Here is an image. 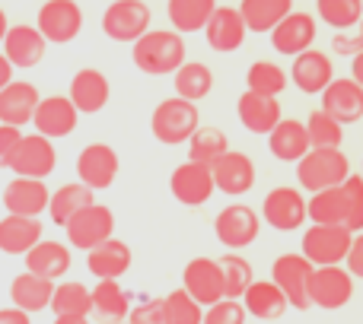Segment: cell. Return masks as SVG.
<instances>
[{
    "mask_svg": "<svg viewBox=\"0 0 363 324\" xmlns=\"http://www.w3.org/2000/svg\"><path fill=\"white\" fill-rule=\"evenodd\" d=\"M55 324H89L83 315H55Z\"/></svg>",
    "mask_w": 363,
    "mask_h": 324,
    "instance_id": "55",
    "label": "cell"
},
{
    "mask_svg": "<svg viewBox=\"0 0 363 324\" xmlns=\"http://www.w3.org/2000/svg\"><path fill=\"white\" fill-rule=\"evenodd\" d=\"M211 168H213V185H217V191L230 194V197H239V194L255 187V162L239 150L223 153Z\"/></svg>",
    "mask_w": 363,
    "mask_h": 324,
    "instance_id": "20",
    "label": "cell"
},
{
    "mask_svg": "<svg viewBox=\"0 0 363 324\" xmlns=\"http://www.w3.org/2000/svg\"><path fill=\"white\" fill-rule=\"evenodd\" d=\"M242 306L245 312L252 315V318L258 321H274L281 318L284 312L290 308L287 296H284V289L277 287L274 280H255L249 289L242 293Z\"/></svg>",
    "mask_w": 363,
    "mask_h": 324,
    "instance_id": "31",
    "label": "cell"
},
{
    "mask_svg": "<svg viewBox=\"0 0 363 324\" xmlns=\"http://www.w3.org/2000/svg\"><path fill=\"white\" fill-rule=\"evenodd\" d=\"M217 4L213 0H169L166 13H169V23L176 25V32H201L211 23Z\"/></svg>",
    "mask_w": 363,
    "mask_h": 324,
    "instance_id": "36",
    "label": "cell"
},
{
    "mask_svg": "<svg viewBox=\"0 0 363 324\" xmlns=\"http://www.w3.org/2000/svg\"><path fill=\"white\" fill-rule=\"evenodd\" d=\"M236 115H239V125L249 134H258V137H268L284 121L281 102H277L274 96H262V93H252V89H245V93L239 96Z\"/></svg>",
    "mask_w": 363,
    "mask_h": 324,
    "instance_id": "18",
    "label": "cell"
},
{
    "mask_svg": "<svg viewBox=\"0 0 363 324\" xmlns=\"http://www.w3.org/2000/svg\"><path fill=\"white\" fill-rule=\"evenodd\" d=\"M51 296H55V283L45 280V277H35V274H19L13 277L10 283V302L23 312H42V308H51Z\"/></svg>",
    "mask_w": 363,
    "mask_h": 324,
    "instance_id": "33",
    "label": "cell"
},
{
    "mask_svg": "<svg viewBox=\"0 0 363 324\" xmlns=\"http://www.w3.org/2000/svg\"><path fill=\"white\" fill-rule=\"evenodd\" d=\"M10 168L19 178H42L45 181L57 168L55 144H51L48 137H42V134H23V140H19L16 153H13V159H10Z\"/></svg>",
    "mask_w": 363,
    "mask_h": 324,
    "instance_id": "12",
    "label": "cell"
},
{
    "mask_svg": "<svg viewBox=\"0 0 363 324\" xmlns=\"http://www.w3.org/2000/svg\"><path fill=\"white\" fill-rule=\"evenodd\" d=\"M249 35L245 29V19L239 13V6H217L211 16V23L204 25V38L213 51L220 54H230V51H239Z\"/></svg>",
    "mask_w": 363,
    "mask_h": 324,
    "instance_id": "19",
    "label": "cell"
},
{
    "mask_svg": "<svg viewBox=\"0 0 363 324\" xmlns=\"http://www.w3.org/2000/svg\"><path fill=\"white\" fill-rule=\"evenodd\" d=\"M13 83V64L6 61V54H0V89H6Z\"/></svg>",
    "mask_w": 363,
    "mask_h": 324,
    "instance_id": "53",
    "label": "cell"
},
{
    "mask_svg": "<svg viewBox=\"0 0 363 324\" xmlns=\"http://www.w3.org/2000/svg\"><path fill=\"white\" fill-rule=\"evenodd\" d=\"M306 131H309V144L313 150H341V140H345V125L335 121L328 112H313L306 118Z\"/></svg>",
    "mask_w": 363,
    "mask_h": 324,
    "instance_id": "43",
    "label": "cell"
},
{
    "mask_svg": "<svg viewBox=\"0 0 363 324\" xmlns=\"http://www.w3.org/2000/svg\"><path fill=\"white\" fill-rule=\"evenodd\" d=\"M290 80L300 93L306 96H322L328 89V83L335 80V67H332V57L319 48H309L303 54L294 57L290 64Z\"/></svg>",
    "mask_w": 363,
    "mask_h": 324,
    "instance_id": "17",
    "label": "cell"
},
{
    "mask_svg": "<svg viewBox=\"0 0 363 324\" xmlns=\"http://www.w3.org/2000/svg\"><path fill=\"white\" fill-rule=\"evenodd\" d=\"M249 312H245L242 299H220L213 306H207L204 324H245Z\"/></svg>",
    "mask_w": 363,
    "mask_h": 324,
    "instance_id": "47",
    "label": "cell"
},
{
    "mask_svg": "<svg viewBox=\"0 0 363 324\" xmlns=\"http://www.w3.org/2000/svg\"><path fill=\"white\" fill-rule=\"evenodd\" d=\"M309 299L313 306L335 312V308H345L354 299V277L351 270H345L341 264L332 267H315L313 280H309Z\"/></svg>",
    "mask_w": 363,
    "mask_h": 324,
    "instance_id": "11",
    "label": "cell"
},
{
    "mask_svg": "<svg viewBox=\"0 0 363 324\" xmlns=\"http://www.w3.org/2000/svg\"><path fill=\"white\" fill-rule=\"evenodd\" d=\"M223 153H230V137L220 127H198L191 134V140H188V159L191 162L213 166Z\"/></svg>",
    "mask_w": 363,
    "mask_h": 324,
    "instance_id": "40",
    "label": "cell"
},
{
    "mask_svg": "<svg viewBox=\"0 0 363 324\" xmlns=\"http://www.w3.org/2000/svg\"><path fill=\"white\" fill-rule=\"evenodd\" d=\"M45 35L35 29V25H10L4 38V54L13 67H35L45 54Z\"/></svg>",
    "mask_w": 363,
    "mask_h": 324,
    "instance_id": "29",
    "label": "cell"
},
{
    "mask_svg": "<svg viewBox=\"0 0 363 324\" xmlns=\"http://www.w3.org/2000/svg\"><path fill=\"white\" fill-rule=\"evenodd\" d=\"M131 248L121 238H108V242L96 245L93 251H86V267L96 280H118L131 270Z\"/></svg>",
    "mask_w": 363,
    "mask_h": 324,
    "instance_id": "26",
    "label": "cell"
},
{
    "mask_svg": "<svg viewBox=\"0 0 363 324\" xmlns=\"http://www.w3.org/2000/svg\"><path fill=\"white\" fill-rule=\"evenodd\" d=\"M6 32H10V23H6V13H4V6H0V45H4Z\"/></svg>",
    "mask_w": 363,
    "mask_h": 324,
    "instance_id": "56",
    "label": "cell"
},
{
    "mask_svg": "<svg viewBox=\"0 0 363 324\" xmlns=\"http://www.w3.org/2000/svg\"><path fill=\"white\" fill-rule=\"evenodd\" d=\"M169 191L179 204L185 207H204L213 197L217 185H213V168L204 162H182L176 166V172L169 175Z\"/></svg>",
    "mask_w": 363,
    "mask_h": 324,
    "instance_id": "14",
    "label": "cell"
},
{
    "mask_svg": "<svg viewBox=\"0 0 363 324\" xmlns=\"http://www.w3.org/2000/svg\"><path fill=\"white\" fill-rule=\"evenodd\" d=\"M268 150H271V156L281 159V162H300L309 150H313L306 125L296 118H284L281 125L268 134Z\"/></svg>",
    "mask_w": 363,
    "mask_h": 324,
    "instance_id": "30",
    "label": "cell"
},
{
    "mask_svg": "<svg viewBox=\"0 0 363 324\" xmlns=\"http://www.w3.org/2000/svg\"><path fill=\"white\" fill-rule=\"evenodd\" d=\"M42 242V219L6 213L0 219V251L4 255H29Z\"/></svg>",
    "mask_w": 363,
    "mask_h": 324,
    "instance_id": "27",
    "label": "cell"
},
{
    "mask_svg": "<svg viewBox=\"0 0 363 324\" xmlns=\"http://www.w3.org/2000/svg\"><path fill=\"white\" fill-rule=\"evenodd\" d=\"M262 219L277 232H296L309 219V200L300 187H274L262 200Z\"/></svg>",
    "mask_w": 363,
    "mask_h": 324,
    "instance_id": "7",
    "label": "cell"
},
{
    "mask_svg": "<svg viewBox=\"0 0 363 324\" xmlns=\"http://www.w3.org/2000/svg\"><path fill=\"white\" fill-rule=\"evenodd\" d=\"M166 306V321L169 324H204V306L194 302L185 289H172L163 299Z\"/></svg>",
    "mask_w": 363,
    "mask_h": 324,
    "instance_id": "45",
    "label": "cell"
},
{
    "mask_svg": "<svg viewBox=\"0 0 363 324\" xmlns=\"http://www.w3.org/2000/svg\"><path fill=\"white\" fill-rule=\"evenodd\" d=\"M345 191V200H347V223L345 229H351L354 236L363 232V175H351V178L341 185Z\"/></svg>",
    "mask_w": 363,
    "mask_h": 324,
    "instance_id": "46",
    "label": "cell"
},
{
    "mask_svg": "<svg viewBox=\"0 0 363 324\" xmlns=\"http://www.w3.org/2000/svg\"><path fill=\"white\" fill-rule=\"evenodd\" d=\"M38 102V89L26 80H13L6 89H0V125H13V127H26L32 125V115H35Z\"/></svg>",
    "mask_w": 363,
    "mask_h": 324,
    "instance_id": "25",
    "label": "cell"
},
{
    "mask_svg": "<svg viewBox=\"0 0 363 324\" xmlns=\"http://www.w3.org/2000/svg\"><path fill=\"white\" fill-rule=\"evenodd\" d=\"M309 219L315 226H345L347 223V200H345L341 185L315 191L309 197Z\"/></svg>",
    "mask_w": 363,
    "mask_h": 324,
    "instance_id": "37",
    "label": "cell"
},
{
    "mask_svg": "<svg viewBox=\"0 0 363 324\" xmlns=\"http://www.w3.org/2000/svg\"><path fill=\"white\" fill-rule=\"evenodd\" d=\"M23 258H26V270H29V274L45 277V280H51V283L61 280L70 270V245L55 242V238H42V242Z\"/></svg>",
    "mask_w": 363,
    "mask_h": 324,
    "instance_id": "28",
    "label": "cell"
},
{
    "mask_svg": "<svg viewBox=\"0 0 363 324\" xmlns=\"http://www.w3.org/2000/svg\"><path fill=\"white\" fill-rule=\"evenodd\" d=\"M48 185L42 178H13L4 187V207L6 213H16V216H38V213L48 210Z\"/></svg>",
    "mask_w": 363,
    "mask_h": 324,
    "instance_id": "23",
    "label": "cell"
},
{
    "mask_svg": "<svg viewBox=\"0 0 363 324\" xmlns=\"http://www.w3.org/2000/svg\"><path fill=\"white\" fill-rule=\"evenodd\" d=\"M201 127L198 118V105L182 96H172V99H163L150 115V131L153 137L160 140L163 146H179L188 144L191 134Z\"/></svg>",
    "mask_w": 363,
    "mask_h": 324,
    "instance_id": "2",
    "label": "cell"
},
{
    "mask_svg": "<svg viewBox=\"0 0 363 324\" xmlns=\"http://www.w3.org/2000/svg\"><path fill=\"white\" fill-rule=\"evenodd\" d=\"M67 245L77 251H93L96 245L108 242L115 236V213L106 204H89L64 226Z\"/></svg>",
    "mask_w": 363,
    "mask_h": 324,
    "instance_id": "5",
    "label": "cell"
},
{
    "mask_svg": "<svg viewBox=\"0 0 363 324\" xmlns=\"http://www.w3.org/2000/svg\"><path fill=\"white\" fill-rule=\"evenodd\" d=\"M0 324H32V315L16 306H6L0 308Z\"/></svg>",
    "mask_w": 363,
    "mask_h": 324,
    "instance_id": "51",
    "label": "cell"
},
{
    "mask_svg": "<svg viewBox=\"0 0 363 324\" xmlns=\"http://www.w3.org/2000/svg\"><path fill=\"white\" fill-rule=\"evenodd\" d=\"M220 261V270H223V289H226V299H242V293L255 283L252 277V264L245 261L239 251H226Z\"/></svg>",
    "mask_w": 363,
    "mask_h": 324,
    "instance_id": "41",
    "label": "cell"
},
{
    "mask_svg": "<svg viewBox=\"0 0 363 324\" xmlns=\"http://www.w3.org/2000/svg\"><path fill=\"white\" fill-rule=\"evenodd\" d=\"M32 125H35V134H42L48 140L67 137L80 125V112L70 102V96H48V99L38 102L35 115H32Z\"/></svg>",
    "mask_w": 363,
    "mask_h": 324,
    "instance_id": "16",
    "label": "cell"
},
{
    "mask_svg": "<svg viewBox=\"0 0 363 324\" xmlns=\"http://www.w3.org/2000/svg\"><path fill=\"white\" fill-rule=\"evenodd\" d=\"M315 264H309L303 255H281L274 264H271V280L284 289L290 308H300L306 312L313 306L309 299V280H313Z\"/></svg>",
    "mask_w": 363,
    "mask_h": 324,
    "instance_id": "9",
    "label": "cell"
},
{
    "mask_svg": "<svg viewBox=\"0 0 363 324\" xmlns=\"http://www.w3.org/2000/svg\"><path fill=\"white\" fill-rule=\"evenodd\" d=\"M128 324H169L163 299H144L140 306H134L128 315Z\"/></svg>",
    "mask_w": 363,
    "mask_h": 324,
    "instance_id": "48",
    "label": "cell"
},
{
    "mask_svg": "<svg viewBox=\"0 0 363 324\" xmlns=\"http://www.w3.org/2000/svg\"><path fill=\"white\" fill-rule=\"evenodd\" d=\"M315 42V19L309 13H290L284 23H277V29L271 32V45L277 54L296 57L303 51H309Z\"/></svg>",
    "mask_w": 363,
    "mask_h": 324,
    "instance_id": "24",
    "label": "cell"
},
{
    "mask_svg": "<svg viewBox=\"0 0 363 324\" xmlns=\"http://www.w3.org/2000/svg\"><path fill=\"white\" fill-rule=\"evenodd\" d=\"M211 89H213V74H211L207 64L185 61L176 70V96H182V99H188V102L198 105L201 99L211 96Z\"/></svg>",
    "mask_w": 363,
    "mask_h": 324,
    "instance_id": "38",
    "label": "cell"
},
{
    "mask_svg": "<svg viewBox=\"0 0 363 324\" xmlns=\"http://www.w3.org/2000/svg\"><path fill=\"white\" fill-rule=\"evenodd\" d=\"M239 13H242L249 32H258V35L268 32L271 35L277 29V23H284L294 13V0H242Z\"/></svg>",
    "mask_w": 363,
    "mask_h": 324,
    "instance_id": "32",
    "label": "cell"
},
{
    "mask_svg": "<svg viewBox=\"0 0 363 324\" xmlns=\"http://www.w3.org/2000/svg\"><path fill=\"white\" fill-rule=\"evenodd\" d=\"M131 57L138 64L140 74H150V76H166V74H176V70L185 64V42H182L179 32H147L134 42Z\"/></svg>",
    "mask_w": 363,
    "mask_h": 324,
    "instance_id": "1",
    "label": "cell"
},
{
    "mask_svg": "<svg viewBox=\"0 0 363 324\" xmlns=\"http://www.w3.org/2000/svg\"><path fill=\"white\" fill-rule=\"evenodd\" d=\"M70 102L77 105L80 115H96L108 105V96H112V86H108V76L96 67H83L74 74L70 80Z\"/></svg>",
    "mask_w": 363,
    "mask_h": 324,
    "instance_id": "21",
    "label": "cell"
},
{
    "mask_svg": "<svg viewBox=\"0 0 363 324\" xmlns=\"http://www.w3.org/2000/svg\"><path fill=\"white\" fill-rule=\"evenodd\" d=\"M360 38H363V19H360Z\"/></svg>",
    "mask_w": 363,
    "mask_h": 324,
    "instance_id": "57",
    "label": "cell"
},
{
    "mask_svg": "<svg viewBox=\"0 0 363 324\" xmlns=\"http://www.w3.org/2000/svg\"><path fill=\"white\" fill-rule=\"evenodd\" d=\"M258 229H262V216H258L249 204H230L217 213V219H213V236H217V242L230 251L249 248V245L258 238Z\"/></svg>",
    "mask_w": 363,
    "mask_h": 324,
    "instance_id": "6",
    "label": "cell"
},
{
    "mask_svg": "<svg viewBox=\"0 0 363 324\" xmlns=\"http://www.w3.org/2000/svg\"><path fill=\"white\" fill-rule=\"evenodd\" d=\"M102 32L112 42H138L150 32V6L144 0H112L102 13Z\"/></svg>",
    "mask_w": 363,
    "mask_h": 324,
    "instance_id": "8",
    "label": "cell"
},
{
    "mask_svg": "<svg viewBox=\"0 0 363 324\" xmlns=\"http://www.w3.org/2000/svg\"><path fill=\"white\" fill-rule=\"evenodd\" d=\"M51 312L55 315H83V318H89V315H93V289H86L77 280L57 283L55 296H51Z\"/></svg>",
    "mask_w": 363,
    "mask_h": 324,
    "instance_id": "39",
    "label": "cell"
},
{
    "mask_svg": "<svg viewBox=\"0 0 363 324\" xmlns=\"http://www.w3.org/2000/svg\"><path fill=\"white\" fill-rule=\"evenodd\" d=\"M115 324H128V321H115Z\"/></svg>",
    "mask_w": 363,
    "mask_h": 324,
    "instance_id": "58",
    "label": "cell"
},
{
    "mask_svg": "<svg viewBox=\"0 0 363 324\" xmlns=\"http://www.w3.org/2000/svg\"><path fill=\"white\" fill-rule=\"evenodd\" d=\"M347 178H351V159L345 156V150H309L296 162V181L313 194L345 185Z\"/></svg>",
    "mask_w": 363,
    "mask_h": 324,
    "instance_id": "3",
    "label": "cell"
},
{
    "mask_svg": "<svg viewBox=\"0 0 363 324\" xmlns=\"http://www.w3.org/2000/svg\"><path fill=\"white\" fill-rule=\"evenodd\" d=\"M315 13L325 25L345 32L351 25H360L363 19V0H315Z\"/></svg>",
    "mask_w": 363,
    "mask_h": 324,
    "instance_id": "42",
    "label": "cell"
},
{
    "mask_svg": "<svg viewBox=\"0 0 363 324\" xmlns=\"http://www.w3.org/2000/svg\"><path fill=\"white\" fill-rule=\"evenodd\" d=\"M93 315L102 324L128 321V315H131V296L118 287V280H99L93 287Z\"/></svg>",
    "mask_w": 363,
    "mask_h": 324,
    "instance_id": "35",
    "label": "cell"
},
{
    "mask_svg": "<svg viewBox=\"0 0 363 324\" xmlns=\"http://www.w3.org/2000/svg\"><path fill=\"white\" fill-rule=\"evenodd\" d=\"M93 187H86L83 181H67V185H61L55 194H51V200H48V216H51V223L55 226H67L70 219L77 216V213L83 210V207H89V204H96V197H93Z\"/></svg>",
    "mask_w": 363,
    "mask_h": 324,
    "instance_id": "34",
    "label": "cell"
},
{
    "mask_svg": "<svg viewBox=\"0 0 363 324\" xmlns=\"http://www.w3.org/2000/svg\"><path fill=\"white\" fill-rule=\"evenodd\" d=\"M19 140H23V127L0 125V168H10V159L16 153Z\"/></svg>",
    "mask_w": 363,
    "mask_h": 324,
    "instance_id": "49",
    "label": "cell"
},
{
    "mask_svg": "<svg viewBox=\"0 0 363 324\" xmlns=\"http://www.w3.org/2000/svg\"><path fill=\"white\" fill-rule=\"evenodd\" d=\"M354 232L345 229V226H309L303 232V251L300 255L306 258L309 264L315 267H332V264H341L351 251Z\"/></svg>",
    "mask_w": 363,
    "mask_h": 324,
    "instance_id": "4",
    "label": "cell"
},
{
    "mask_svg": "<svg viewBox=\"0 0 363 324\" xmlns=\"http://www.w3.org/2000/svg\"><path fill=\"white\" fill-rule=\"evenodd\" d=\"M335 51H341V54H357V51H363V38H347V35H335Z\"/></svg>",
    "mask_w": 363,
    "mask_h": 324,
    "instance_id": "52",
    "label": "cell"
},
{
    "mask_svg": "<svg viewBox=\"0 0 363 324\" xmlns=\"http://www.w3.org/2000/svg\"><path fill=\"white\" fill-rule=\"evenodd\" d=\"M345 264H347V270H351V277H360V280H363V232L354 236L351 251H347Z\"/></svg>",
    "mask_w": 363,
    "mask_h": 324,
    "instance_id": "50",
    "label": "cell"
},
{
    "mask_svg": "<svg viewBox=\"0 0 363 324\" xmlns=\"http://www.w3.org/2000/svg\"><path fill=\"white\" fill-rule=\"evenodd\" d=\"M245 86L252 89V93H262V96H281L284 89H287V74H284L277 64L271 61H255L249 67V74H245Z\"/></svg>",
    "mask_w": 363,
    "mask_h": 324,
    "instance_id": "44",
    "label": "cell"
},
{
    "mask_svg": "<svg viewBox=\"0 0 363 324\" xmlns=\"http://www.w3.org/2000/svg\"><path fill=\"white\" fill-rule=\"evenodd\" d=\"M351 80H357L363 86V51H357V54L351 57Z\"/></svg>",
    "mask_w": 363,
    "mask_h": 324,
    "instance_id": "54",
    "label": "cell"
},
{
    "mask_svg": "<svg viewBox=\"0 0 363 324\" xmlns=\"http://www.w3.org/2000/svg\"><path fill=\"white\" fill-rule=\"evenodd\" d=\"M182 289H185L194 302H201L204 308L226 299L220 261H213V258H191V261L185 264V270H182Z\"/></svg>",
    "mask_w": 363,
    "mask_h": 324,
    "instance_id": "13",
    "label": "cell"
},
{
    "mask_svg": "<svg viewBox=\"0 0 363 324\" xmlns=\"http://www.w3.org/2000/svg\"><path fill=\"white\" fill-rule=\"evenodd\" d=\"M77 178L93 191H106L118 178V153L108 144H89L77 156Z\"/></svg>",
    "mask_w": 363,
    "mask_h": 324,
    "instance_id": "15",
    "label": "cell"
},
{
    "mask_svg": "<svg viewBox=\"0 0 363 324\" xmlns=\"http://www.w3.org/2000/svg\"><path fill=\"white\" fill-rule=\"evenodd\" d=\"M322 112H328L341 125H357L363 118V86L357 80H332L322 93Z\"/></svg>",
    "mask_w": 363,
    "mask_h": 324,
    "instance_id": "22",
    "label": "cell"
},
{
    "mask_svg": "<svg viewBox=\"0 0 363 324\" xmlns=\"http://www.w3.org/2000/svg\"><path fill=\"white\" fill-rule=\"evenodd\" d=\"M35 29L51 45H67L80 35L83 29V10L77 0H48L38 6V23Z\"/></svg>",
    "mask_w": 363,
    "mask_h": 324,
    "instance_id": "10",
    "label": "cell"
}]
</instances>
